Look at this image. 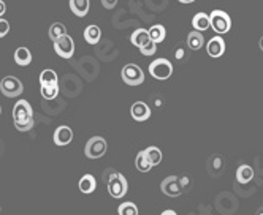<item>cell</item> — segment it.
I'll return each mask as SVG.
<instances>
[{
  "label": "cell",
  "instance_id": "1",
  "mask_svg": "<svg viewBox=\"0 0 263 215\" xmlns=\"http://www.w3.org/2000/svg\"><path fill=\"white\" fill-rule=\"evenodd\" d=\"M13 121L16 130L19 131H29L34 129V111L27 100H19L13 108Z\"/></svg>",
  "mask_w": 263,
  "mask_h": 215
},
{
  "label": "cell",
  "instance_id": "2",
  "mask_svg": "<svg viewBox=\"0 0 263 215\" xmlns=\"http://www.w3.org/2000/svg\"><path fill=\"white\" fill-rule=\"evenodd\" d=\"M210 18H211V29L216 32L217 35L227 34L230 27H232V19H230V16L222 10H214Z\"/></svg>",
  "mask_w": 263,
  "mask_h": 215
},
{
  "label": "cell",
  "instance_id": "3",
  "mask_svg": "<svg viewBox=\"0 0 263 215\" xmlns=\"http://www.w3.org/2000/svg\"><path fill=\"white\" fill-rule=\"evenodd\" d=\"M149 73L153 78L158 79V81H165V79H168L173 75V65L166 59H156L149 65Z\"/></svg>",
  "mask_w": 263,
  "mask_h": 215
},
{
  "label": "cell",
  "instance_id": "4",
  "mask_svg": "<svg viewBox=\"0 0 263 215\" xmlns=\"http://www.w3.org/2000/svg\"><path fill=\"white\" fill-rule=\"evenodd\" d=\"M121 76L127 86H140L145 83V73L135 63H127L121 71Z\"/></svg>",
  "mask_w": 263,
  "mask_h": 215
},
{
  "label": "cell",
  "instance_id": "5",
  "mask_svg": "<svg viewBox=\"0 0 263 215\" xmlns=\"http://www.w3.org/2000/svg\"><path fill=\"white\" fill-rule=\"evenodd\" d=\"M106 141L105 138L102 136H92L89 141L86 142V147H84V154L87 158H91V160H95V158H100L105 155L106 152Z\"/></svg>",
  "mask_w": 263,
  "mask_h": 215
},
{
  "label": "cell",
  "instance_id": "6",
  "mask_svg": "<svg viewBox=\"0 0 263 215\" xmlns=\"http://www.w3.org/2000/svg\"><path fill=\"white\" fill-rule=\"evenodd\" d=\"M0 92L8 98H14V97H19L24 92V86L16 76H5L0 81Z\"/></svg>",
  "mask_w": 263,
  "mask_h": 215
},
{
  "label": "cell",
  "instance_id": "7",
  "mask_svg": "<svg viewBox=\"0 0 263 215\" xmlns=\"http://www.w3.org/2000/svg\"><path fill=\"white\" fill-rule=\"evenodd\" d=\"M106 187H108V193L113 198H116V200H119V198H122V196L127 195L129 184H127V179L122 176V174L117 172L116 176L108 182Z\"/></svg>",
  "mask_w": 263,
  "mask_h": 215
},
{
  "label": "cell",
  "instance_id": "8",
  "mask_svg": "<svg viewBox=\"0 0 263 215\" xmlns=\"http://www.w3.org/2000/svg\"><path fill=\"white\" fill-rule=\"evenodd\" d=\"M54 51L62 59H71L75 54V42L70 35L62 37L57 42H54Z\"/></svg>",
  "mask_w": 263,
  "mask_h": 215
},
{
  "label": "cell",
  "instance_id": "9",
  "mask_svg": "<svg viewBox=\"0 0 263 215\" xmlns=\"http://www.w3.org/2000/svg\"><path fill=\"white\" fill-rule=\"evenodd\" d=\"M160 190L170 198H178V196H181L182 193H184V192H182V187H181V182H179L178 176L165 177L162 180V184H160Z\"/></svg>",
  "mask_w": 263,
  "mask_h": 215
},
{
  "label": "cell",
  "instance_id": "10",
  "mask_svg": "<svg viewBox=\"0 0 263 215\" xmlns=\"http://www.w3.org/2000/svg\"><path fill=\"white\" fill-rule=\"evenodd\" d=\"M54 144L55 146H67L73 139V130L67 125H60L54 131Z\"/></svg>",
  "mask_w": 263,
  "mask_h": 215
},
{
  "label": "cell",
  "instance_id": "11",
  "mask_svg": "<svg viewBox=\"0 0 263 215\" xmlns=\"http://www.w3.org/2000/svg\"><path fill=\"white\" fill-rule=\"evenodd\" d=\"M130 114L133 117V121L137 122H145L151 117V108L146 105L145 101H137L133 103L132 108H130Z\"/></svg>",
  "mask_w": 263,
  "mask_h": 215
},
{
  "label": "cell",
  "instance_id": "12",
  "mask_svg": "<svg viewBox=\"0 0 263 215\" xmlns=\"http://www.w3.org/2000/svg\"><path fill=\"white\" fill-rule=\"evenodd\" d=\"M206 51H208V54L211 55V57H214V59H217V57H220V55H224V52H225V42H224V38H220L219 35L211 38L210 42H208V44H206Z\"/></svg>",
  "mask_w": 263,
  "mask_h": 215
},
{
  "label": "cell",
  "instance_id": "13",
  "mask_svg": "<svg viewBox=\"0 0 263 215\" xmlns=\"http://www.w3.org/2000/svg\"><path fill=\"white\" fill-rule=\"evenodd\" d=\"M225 168V162L220 155H214L208 160V172L212 177H219Z\"/></svg>",
  "mask_w": 263,
  "mask_h": 215
},
{
  "label": "cell",
  "instance_id": "14",
  "mask_svg": "<svg viewBox=\"0 0 263 215\" xmlns=\"http://www.w3.org/2000/svg\"><path fill=\"white\" fill-rule=\"evenodd\" d=\"M130 42H132V44L133 46H137V47H145L149 42H151V38H149V30H146V29H137L132 34V37H130Z\"/></svg>",
  "mask_w": 263,
  "mask_h": 215
},
{
  "label": "cell",
  "instance_id": "15",
  "mask_svg": "<svg viewBox=\"0 0 263 215\" xmlns=\"http://www.w3.org/2000/svg\"><path fill=\"white\" fill-rule=\"evenodd\" d=\"M192 26L197 32H205L211 27V18L206 13H197L192 19Z\"/></svg>",
  "mask_w": 263,
  "mask_h": 215
},
{
  "label": "cell",
  "instance_id": "16",
  "mask_svg": "<svg viewBox=\"0 0 263 215\" xmlns=\"http://www.w3.org/2000/svg\"><path fill=\"white\" fill-rule=\"evenodd\" d=\"M95 188H97V180H95L92 174H84V176L79 179V190H81L84 195L95 192Z\"/></svg>",
  "mask_w": 263,
  "mask_h": 215
},
{
  "label": "cell",
  "instance_id": "17",
  "mask_svg": "<svg viewBox=\"0 0 263 215\" xmlns=\"http://www.w3.org/2000/svg\"><path fill=\"white\" fill-rule=\"evenodd\" d=\"M70 10L78 18H84L89 13V0H70Z\"/></svg>",
  "mask_w": 263,
  "mask_h": 215
},
{
  "label": "cell",
  "instance_id": "18",
  "mask_svg": "<svg viewBox=\"0 0 263 215\" xmlns=\"http://www.w3.org/2000/svg\"><path fill=\"white\" fill-rule=\"evenodd\" d=\"M40 84L42 87H50V86H59V78L55 75L54 70L46 68L42 71V75H40Z\"/></svg>",
  "mask_w": 263,
  "mask_h": 215
},
{
  "label": "cell",
  "instance_id": "19",
  "mask_svg": "<svg viewBox=\"0 0 263 215\" xmlns=\"http://www.w3.org/2000/svg\"><path fill=\"white\" fill-rule=\"evenodd\" d=\"M205 44V38L202 35V32H190V34L187 35V46L190 47L192 51H198V49H202Z\"/></svg>",
  "mask_w": 263,
  "mask_h": 215
},
{
  "label": "cell",
  "instance_id": "20",
  "mask_svg": "<svg viewBox=\"0 0 263 215\" xmlns=\"http://www.w3.org/2000/svg\"><path fill=\"white\" fill-rule=\"evenodd\" d=\"M254 179V170L249 165H241L236 171V180L240 184H249V182Z\"/></svg>",
  "mask_w": 263,
  "mask_h": 215
},
{
  "label": "cell",
  "instance_id": "21",
  "mask_svg": "<svg viewBox=\"0 0 263 215\" xmlns=\"http://www.w3.org/2000/svg\"><path fill=\"white\" fill-rule=\"evenodd\" d=\"M14 62L21 67L29 65V63L32 62V54L27 47H18V49L14 51Z\"/></svg>",
  "mask_w": 263,
  "mask_h": 215
},
{
  "label": "cell",
  "instance_id": "22",
  "mask_svg": "<svg viewBox=\"0 0 263 215\" xmlns=\"http://www.w3.org/2000/svg\"><path fill=\"white\" fill-rule=\"evenodd\" d=\"M102 38V30L97 26H89L84 30V40L89 44H97Z\"/></svg>",
  "mask_w": 263,
  "mask_h": 215
},
{
  "label": "cell",
  "instance_id": "23",
  "mask_svg": "<svg viewBox=\"0 0 263 215\" xmlns=\"http://www.w3.org/2000/svg\"><path fill=\"white\" fill-rule=\"evenodd\" d=\"M165 37H166V30L163 26H160V24H156V26L149 29V38H151V42H154L156 44L162 43Z\"/></svg>",
  "mask_w": 263,
  "mask_h": 215
},
{
  "label": "cell",
  "instance_id": "24",
  "mask_svg": "<svg viewBox=\"0 0 263 215\" xmlns=\"http://www.w3.org/2000/svg\"><path fill=\"white\" fill-rule=\"evenodd\" d=\"M135 166H137V170L140 172H148L153 170V165L149 163L148 157L145 154V150H141V152H138L137 158H135Z\"/></svg>",
  "mask_w": 263,
  "mask_h": 215
},
{
  "label": "cell",
  "instance_id": "25",
  "mask_svg": "<svg viewBox=\"0 0 263 215\" xmlns=\"http://www.w3.org/2000/svg\"><path fill=\"white\" fill-rule=\"evenodd\" d=\"M145 154H146V157H148V160H149V163L153 165V166H156V165H160V162H162V150L158 149V147H156V146H151V147H148V149H145Z\"/></svg>",
  "mask_w": 263,
  "mask_h": 215
},
{
  "label": "cell",
  "instance_id": "26",
  "mask_svg": "<svg viewBox=\"0 0 263 215\" xmlns=\"http://www.w3.org/2000/svg\"><path fill=\"white\" fill-rule=\"evenodd\" d=\"M48 35H50V38L53 40V42H57L59 38L65 37L67 35V29L63 24L60 22H54L53 26L50 27V32H48Z\"/></svg>",
  "mask_w": 263,
  "mask_h": 215
},
{
  "label": "cell",
  "instance_id": "27",
  "mask_svg": "<svg viewBox=\"0 0 263 215\" xmlns=\"http://www.w3.org/2000/svg\"><path fill=\"white\" fill-rule=\"evenodd\" d=\"M117 214L119 215H138V208H137V204L127 201V203H122L121 206H119Z\"/></svg>",
  "mask_w": 263,
  "mask_h": 215
},
{
  "label": "cell",
  "instance_id": "28",
  "mask_svg": "<svg viewBox=\"0 0 263 215\" xmlns=\"http://www.w3.org/2000/svg\"><path fill=\"white\" fill-rule=\"evenodd\" d=\"M59 95V86H50L42 87V97L45 100H54Z\"/></svg>",
  "mask_w": 263,
  "mask_h": 215
},
{
  "label": "cell",
  "instance_id": "29",
  "mask_svg": "<svg viewBox=\"0 0 263 215\" xmlns=\"http://www.w3.org/2000/svg\"><path fill=\"white\" fill-rule=\"evenodd\" d=\"M141 54L143 55H148V57H149V55H154L156 54V51H157V44L154 43V42H149L145 47H141Z\"/></svg>",
  "mask_w": 263,
  "mask_h": 215
},
{
  "label": "cell",
  "instance_id": "30",
  "mask_svg": "<svg viewBox=\"0 0 263 215\" xmlns=\"http://www.w3.org/2000/svg\"><path fill=\"white\" fill-rule=\"evenodd\" d=\"M8 32H10V22H8L6 19L0 18V38H3Z\"/></svg>",
  "mask_w": 263,
  "mask_h": 215
},
{
  "label": "cell",
  "instance_id": "31",
  "mask_svg": "<svg viewBox=\"0 0 263 215\" xmlns=\"http://www.w3.org/2000/svg\"><path fill=\"white\" fill-rule=\"evenodd\" d=\"M179 182H181V187H182V192H189L190 190V185H192V182H190V177L189 176H182L179 177Z\"/></svg>",
  "mask_w": 263,
  "mask_h": 215
},
{
  "label": "cell",
  "instance_id": "32",
  "mask_svg": "<svg viewBox=\"0 0 263 215\" xmlns=\"http://www.w3.org/2000/svg\"><path fill=\"white\" fill-rule=\"evenodd\" d=\"M116 174H117V171L116 170H106L105 172H103V180H105L106 182V184H108V182L111 180V179H113L114 176H116Z\"/></svg>",
  "mask_w": 263,
  "mask_h": 215
},
{
  "label": "cell",
  "instance_id": "33",
  "mask_svg": "<svg viewBox=\"0 0 263 215\" xmlns=\"http://www.w3.org/2000/svg\"><path fill=\"white\" fill-rule=\"evenodd\" d=\"M116 3H117V0H102V5L103 8H106V10H113Z\"/></svg>",
  "mask_w": 263,
  "mask_h": 215
},
{
  "label": "cell",
  "instance_id": "34",
  "mask_svg": "<svg viewBox=\"0 0 263 215\" xmlns=\"http://www.w3.org/2000/svg\"><path fill=\"white\" fill-rule=\"evenodd\" d=\"M5 11H6V6H5V2L3 0H0V18L5 14Z\"/></svg>",
  "mask_w": 263,
  "mask_h": 215
},
{
  "label": "cell",
  "instance_id": "35",
  "mask_svg": "<svg viewBox=\"0 0 263 215\" xmlns=\"http://www.w3.org/2000/svg\"><path fill=\"white\" fill-rule=\"evenodd\" d=\"M160 215H178V214H176V212H174L173 209H166V211H163V212H162Z\"/></svg>",
  "mask_w": 263,
  "mask_h": 215
},
{
  "label": "cell",
  "instance_id": "36",
  "mask_svg": "<svg viewBox=\"0 0 263 215\" xmlns=\"http://www.w3.org/2000/svg\"><path fill=\"white\" fill-rule=\"evenodd\" d=\"M259 47H260V49H262V52H263V37L259 40Z\"/></svg>",
  "mask_w": 263,
  "mask_h": 215
},
{
  "label": "cell",
  "instance_id": "37",
  "mask_svg": "<svg viewBox=\"0 0 263 215\" xmlns=\"http://www.w3.org/2000/svg\"><path fill=\"white\" fill-rule=\"evenodd\" d=\"M181 3H192V2H195V0H179Z\"/></svg>",
  "mask_w": 263,
  "mask_h": 215
},
{
  "label": "cell",
  "instance_id": "38",
  "mask_svg": "<svg viewBox=\"0 0 263 215\" xmlns=\"http://www.w3.org/2000/svg\"><path fill=\"white\" fill-rule=\"evenodd\" d=\"M256 215H263V206H262V208H259V211H257Z\"/></svg>",
  "mask_w": 263,
  "mask_h": 215
},
{
  "label": "cell",
  "instance_id": "39",
  "mask_svg": "<svg viewBox=\"0 0 263 215\" xmlns=\"http://www.w3.org/2000/svg\"><path fill=\"white\" fill-rule=\"evenodd\" d=\"M0 113H2V108H0Z\"/></svg>",
  "mask_w": 263,
  "mask_h": 215
}]
</instances>
